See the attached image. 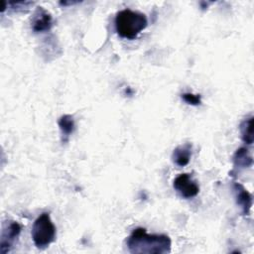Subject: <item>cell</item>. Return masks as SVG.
<instances>
[{"instance_id":"cell-1","label":"cell","mask_w":254,"mask_h":254,"mask_svg":"<svg viewBox=\"0 0 254 254\" xmlns=\"http://www.w3.org/2000/svg\"><path fill=\"white\" fill-rule=\"evenodd\" d=\"M130 253L133 254H167L171 252L172 241L166 234H148L145 228L138 227L126 240Z\"/></svg>"},{"instance_id":"cell-2","label":"cell","mask_w":254,"mask_h":254,"mask_svg":"<svg viewBox=\"0 0 254 254\" xmlns=\"http://www.w3.org/2000/svg\"><path fill=\"white\" fill-rule=\"evenodd\" d=\"M147 24L148 21L145 14L131 9H123L115 17L117 34L121 38L128 40L135 39L147 27Z\"/></svg>"},{"instance_id":"cell-3","label":"cell","mask_w":254,"mask_h":254,"mask_svg":"<svg viewBox=\"0 0 254 254\" xmlns=\"http://www.w3.org/2000/svg\"><path fill=\"white\" fill-rule=\"evenodd\" d=\"M32 239L39 249H46L56 238V226L50 213L43 212L37 217L32 226Z\"/></svg>"},{"instance_id":"cell-4","label":"cell","mask_w":254,"mask_h":254,"mask_svg":"<svg viewBox=\"0 0 254 254\" xmlns=\"http://www.w3.org/2000/svg\"><path fill=\"white\" fill-rule=\"evenodd\" d=\"M174 189L184 198H191L199 191L198 185L189 174H181L174 180Z\"/></svg>"},{"instance_id":"cell-5","label":"cell","mask_w":254,"mask_h":254,"mask_svg":"<svg viewBox=\"0 0 254 254\" xmlns=\"http://www.w3.org/2000/svg\"><path fill=\"white\" fill-rule=\"evenodd\" d=\"M21 232V226L16 221H10L3 230L1 235V242H0V253L5 254L8 253L15 240L18 238Z\"/></svg>"},{"instance_id":"cell-6","label":"cell","mask_w":254,"mask_h":254,"mask_svg":"<svg viewBox=\"0 0 254 254\" xmlns=\"http://www.w3.org/2000/svg\"><path fill=\"white\" fill-rule=\"evenodd\" d=\"M52 15L43 7H38L32 19V29L35 33L49 31L52 28Z\"/></svg>"},{"instance_id":"cell-7","label":"cell","mask_w":254,"mask_h":254,"mask_svg":"<svg viewBox=\"0 0 254 254\" xmlns=\"http://www.w3.org/2000/svg\"><path fill=\"white\" fill-rule=\"evenodd\" d=\"M233 190L235 192L236 203L241 207L243 214H249L250 208L252 206L251 194L247 191V190H245V188L242 185L238 183L233 184Z\"/></svg>"},{"instance_id":"cell-8","label":"cell","mask_w":254,"mask_h":254,"mask_svg":"<svg viewBox=\"0 0 254 254\" xmlns=\"http://www.w3.org/2000/svg\"><path fill=\"white\" fill-rule=\"evenodd\" d=\"M191 148L192 146L190 143H186L177 147L172 154L173 162L180 167L188 165L191 157Z\"/></svg>"},{"instance_id":"cell-9","label":"cell","mask_w":254,"mask_h":254,"mask_svg":"<svg viewBox=\"0 0 254 254\" xmlns=\"http://www.w3.org/2000/svg\"><path fill=\"white\" fill-rule=\"evenodd\" d=\"M58 124L62 132L63 141L66 142L68 140V137L73 133L75 128L73 117L69 114H64L59 119Z\"/></svg>"},{"instance_id":"cell-10","label":"cell","mask_w":254,"mask_h":254,"mask_svg":"<svg viewBox=\"0 0 254 254\" xmlns=\"http://www.w3.org/2000/svg\"><path fill=\"white\" fill-rule=\"evenodd\" d=\"M233 163L235 168H247L252 165V157L245 148L238 149L233 156Z\"/></svg>"},{"instance_id":"cell-11","label":"cell","mask_w":254,"mask_h":254,"mask_svg":"<svg viewBox=\"0 0 254 254\" xmlns=\"http://www.w3.org/2000/svg\"><path fill=\"white\" fill-rule=\"evenodd\" d=\"M240 132H241V138L244 143L251 145L254 140L253 136V117L250 116L249 118H246L242 121L240 124Z\"/></svg>"},{"instance_id":"cell-12","label":"cell","mask_w":254,"mask_h":254,"mask_svg":"<svg viewBox=\"0 0 254 254\" xmlns=\"http://www.w3.org/2000/svg\"><path fill=\"white\" fill-rule=\"evenodd\" d=\"M182 98L184 99V101H186L188 104H190V105L196 106L201 103L200 94H192V93L187 92V93L182 94Z\"/></svg>"}]
</instances>
